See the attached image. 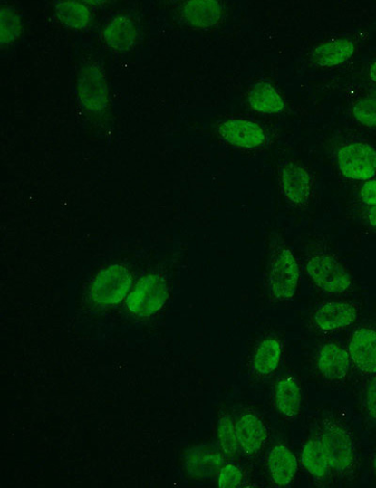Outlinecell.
I'll return each instance as SVG.
<instances>
[{
    "mask_svg": "<svg viewBox=\"0 0 376 488\" xmlns=\"http://www.w3.org/2000/svg\"><path fill=\"white\" fill-rule=\"evenodd\" d=\"M169 296L167 282L159 275L142 278L128 297L129 310L139 316L148 317L159 312Z\"/></svg>",
    "mask_w": 376,
    "mask_h": 488,
    "instance_id": "1",
    "label": "cell"
},
{
    "mask_svg": "<svg viewBox=\"0 0 376 488\" xmlns=\"http://www.w3.org/2000/svg\"><path fill=\"white\" fill-rule=\"evenodd\" d=\"M131 274L121 265L110 266L100 272L93 281L92 297L95 302L112 306L127 297L131 286Z\"/></svg>",
    "mask_w": 376,
    "mask_h": 488,
    "instance_id": "2",
    "label": "cell"
},
{
    "mask_svg": "<svg viewBox=\"0 0 376 488\" xmlns=\"http://www.w3.org/2000/svg\"><path fill=\"white\" fill-rule=\"evenodd\" d=\"M306 269L314 284L325 292H345L352 282L343 266L331 255L313 256Z\"/></svg>",
    "mask_w": 376,
    "mask_h": 488,
    "instance_id": "3",
    "label": "cell"
},
{
    "mask_svg": "<svg viewBox=\"0 0 376 488\" xmlns=\"http://www.w3.org/2000/svg\"><path fill=\"white\" fill-rule=\"evenodd\" d=\"M342 174L358 181H367L376 174V150L366 143H350L338 151Z\"/></svg>",
    "mask_w": 376,
    "mask_h": 488,
    "instance_id": "4",
    "label": "cell"
},
{
    "mask_svg": "<svg viewBox=\"0 0 376 488\" xmlns=\"http://www.w3.org/2000/svg\"><path fill=\"white\" fill-rule=\"evenodd\" d=\"M300 271L293 253L285 248L275 256L269 273L272 294L280 300H289L296 292Z\"/></svg>",
    "mask_w": 376,
    "mask_h": 488,
    "instance_id": "5",
    "label": "cell"
},
{
    "mask_svg": "<svg viewBox=\"0 0 376 488\" xmlns=\"http://www.w3.org/2000/svg\"><path fill=\"white\" fill-rule=\"evenodd\" d=\"M322 445L330 460L332 469L347 472L354 464V445L349 433L338 426H331L323 432Z\"/></svg>",
    "mask_w": 376,
    "mask_h": 488,
    "instance_id": "6",
    "label": "cell"
},
{
    "mask_svg": "<svg viewBox=\"0 0 376 488\" xmlns=\"http://www.w3.org/2000/svg\"><path fill=\"white\" fill-rule=\"evenodd\" d=\"M221 137L228 143L240 148H255L263 145L266 139L262 128L252 121L230 120L219 128Z\"/></svg>",
    "mask_w": 376,
    "mask_h": 488,
    "instance_id": "7",
    "label": "cell"
},
{
    "mask_svg": "<svg viewBox=\"0 0 376 488\" xmlns=\"http://www.w3.org/2000/svg\"><path fill=\"white\" fill-rule=\"evenodd\" d=\"M349 355L356 367L366 374L376 373V331L362 328L351 340Z\"/></svg>",
    "mask_w": 376,
    "mask_h": 488,
    "instance_id": "8",
    "label": "cell"
},
{
    "mask_svg": "<svg viewBox=\"0 0 376 488\" xmlns=\"http://www.w3.org/2000/svg\"><path fill=\"white\" fill-rule=\"evenodd\" d=\"M282 187L291 202L303 205L308 201L311 195V175L303 166L289 163L282 171Z\"/></svg>",
    "mask_w": 376,
    "mask_h": 488,
    "instance_id": "9",
    "label": "cell"
},
{
    "mask_svg": "<svg viewBox=\"0 0 376 488\" xmlns=\"http://www.w3.org/2000/svg\"><path fill=\"white\" fill-rule=\"evenodd\" d=\"M357 319L354 305L345 301H333L322 305L314 315L317 327L330 331L345 328Z\"/></svg>",
    "mask_w": 376,
    "mask_h": 488,
    "instance_id": "10",
    "label": "cell"
},
{
    "mask_svg": "<svg viewBox=\"0 0 376 488\" xmlns=\"http://www.w3.org/2000/svg\"><path fill=\"white\" fill-rule=\"evenodd\" d=\"M239 447L248 455L258 453L266 441L264 423L255 415L246 414L236 424Z\"/></svg>",
    "mask_w": 376,
    "mask_h": 488,
    "instance_id": "11",
    "label": "cell"
},
{
    "mask_svg": "<svg viewBox=\"0 0 376 488\" xmlns=\"http://www.w3.org/2000/svg\"><path fill=\"white\" fill-rule=\"evenodd\" d=\"M267 461L274 483L279 486L289 485L297 472L294 455L286 446L277 445L269 452Z\"/></svg>",
    "mask_w": 376,
    "mask_h": 488,
    "instance_id": "12",
    "label": "cell"
},
{
    "mask_svg": "<svg viewBox=\"0 0 376 488\" xmlns=\"http://www.w3.org/2000/svg\"><path fill=\"white\" fill-rule=\"evenodd\" d=\"M80 93L83 104L91 110L99 111L107 105V87L96 70L84 71L80 80Z\"/></svg>",
    "mask_w": 376,
    "mask_h": 488,
    "instance_id": "13",
    "label": "cell"
},
{
    "mask_svg": "<svg viewBox=\"0 0 376 488\" xmlns=\"http://www.w3.org/2000/svg\"><path fill=\"white\" fill-rule=\"evenodd\" d=\"M350 368V355L336 344L325 345L319 353L318 368L323 377L342 379Z\"/></svg>",
    "mask_w": 376,
    "mask_h": 488,
    "instance_id": "14",
    "label": "cell"
},
{
    "mask_svg": "<svg viewBox=\"0 0 376 488\" xmlns=\"http://www.w3.org/2000/svg\"><path fill=\"white\" fill-rule=\"evenodd\" d=\"M355 53L353 42L333 40L317 46L312 53L313 62L323 67H333L347 62Z\"/></svg>",
    "mask_w": 376,
    "mask_h": 488,
    "instance_id": "15",
    "label": "cell"
},
{
    "mask_svg": "<svg viewBox=\"0 0 376 488\" xmlns=\"http://www.w3.org/2000/svg\"><path fill=\"white\" fill-rule=\"evenodd\" d=\"M222 455L209 448H199L188 460V472L197 477L211 478L223 467Z\"/></svg>",
    "mask_w": 376,
    "mask_h": 488,
    "instance_id": "16",
    "label": "cell"
},
{
    "mask_svg": "<svg viewBox=\"0 0 376 488\" xmlns=\"http://www.w3.org/2000/svg\"><path fill=\"white\" fill-rule=\"evenodd\" d=\"M250 107L255 110L275 114L284 110V100L280 93L267 83L255 85L248 94Z\"/></svg>",
    "mask_w": 376,
    "mask_h": 488,
    "instance_id": "17",
    "label": "cell"
},
{
    "mask_svg": "<svg viewBox=\"0 0 376 488\" xmlns=\"http://www.w3.org/2000/svg\"><path fill=\"white\" fill-rule=\"evenodd\" d=\"M275 402L283 416L288 418L296 416L301 407V390L298 383L292 378H284L275 389Z\"/></svg>",
    "mask_w": 376,
    "mask_h": 488,
    "instance_id": "18",
    "label": "cell"
},
{
    "mask_svg": "<svg viewBox=\"0 0 376 488\" xmlns=\"http://www.w3.org/2000/svg\"><path fill=\"white\" fill-rule=\"evenodd\" d=\"M185 17L195 27L209 28L216 24L221 16V8L217 2H191L184 10Z\"/></svg>",
    "mask_w": 376,
    "mask_h": 488,
    "instance_id": "19",
    "label": "cell"
},
{
    "mask_svg": "<svg viewBox=\"0 0 376 488\" xmlns=\"http://www.w3.org/2000/svg\"><path fill=\"white\" fill-rule=\"evenodd\" d=\"M283 354V346L277 340L268 339L258 347L254 365L256 372L262 376L272 374L278 368Z\"/></svg>",
    "mask_w": 376,
    "mask_h": 488,
    "instance_id": "20",
    "label": "cell"
},
{
    "mask_svg": "<svg viewBox=\"0 0 376 488\" xmlns=\"http://www.w3.org/2000/svg\"><path fill=\"white\" fill-rule=\"evenodd\" d=\"M305 469L314 477L323 478L327 476L332 469L329 457L325 453L321 440L309 442L301 455Z\"/></svg>",
    "mask_w": 376,
    "mask_h": 488,
    "instance_id": "21",
    "label": "cell"
},
{
    "mask_svg": "<svg viewBox=\"0 0 376 488\" xmlns=\"http://www.w3.org/2000/svg\"><path fill=\"white\" fill-rule=\"evenodd\" d=\"M135 29L131 22L127 18H117L105 32L108 43L118 49H129L135 41Z\"/></svg>",
    "mask_w": 376,
    "mask_h": 488,
    "instance_id": "22",
    "label": "cell"
},
{
    "mask_svg": "<svg viewBox=\"0 0 376 488\" xmlns=\"http://www.w3.org/2000/svg\"><path fill=\"white\" fill-rule=\"evenodd\" d=\"M217 436L219 445L224 455L234 457L238 451L239 444L236 425L230 416H225L219 419L217 425Z\"/></svg>",
    "mask_w": 376,
    "mask_h": 488,
    "instance_id": "23",
    "label": "cell"
},
{
    "mask_svg": "<svg viewBox=\"0 0 376 488\" xmlns=\"http://www.w3.org/2000/svg\"><path fill=\"white\" fill-rule=\"evenodd\" d=\"M60 18L72 28H82L89 21L90 15L85 7L78 4H63L58 8Z\"/></svg>",
    "mask_w": 376,
    "mask_h": 488,
    "instance_id": "24",
    "label": "cell"
},
{
    "mask_svg": "<svg viewBox=\"0 0 376 488\" xmlns=\"http://www.w3.org/2000/svg\"><path fill=\"white\" fill-rule=\"evenodd\" d=\"M354 116L363 125L376 127V98L360 100L354 108Z\"/></svg>",
    "mask_w": 376,
    "mask_h": 488,
    "instance_id": "25",
    "label": "cell"
},
{
    "mask_svg": "<svg viewBox=\"0 0 376 488\" xmlns=\"http://www.w3.org/2000/svg\"><path fill=\"white\" fill-rule=\"evenodd\" d=\"M243 474L235 465L223 467L219 473L218 486L221 488H236L242 484Z\"/></svg>",
    "mask_w": 376,
    "mask_h": 488,
    "instance_id": "26",
    "label": "cell"
},
{
    "mask_svg": "<svg viewBox=\"0 0 376 488\" xmlns=\"http://www.w3.org/2000/svg\"><path fill=\"white\" fill-rule=\"evenodd\" d=\"M366 406L369 416L376 421V376L371 380L368 385Z\"/></svg>",
    "mask_w": 376,
    "mask_h": 488,
    "instance_id": "27",
    "label": "cell"
},
{
    "mask_svg": "<svg viewBox=\"0 0 376 488\" xmlns=\"http://www.w3.org/2000/svg\"><path fill=\"white\" fill-rule=\"evenodd\" d=\"M6 15L7 18L3 14V28L7 27V32L3 34V39L5 35H8V42H10L12 39H14L18 34L17 30L19 29V24H17V18H15V16L12 13L8 12Z\"/></svg>",
    "mask_w": 376,
    "mask_h": 488,
    "instance_id": "28",
    "label": "cell"
},
{
    "mask_svg": "<svg viewBox=\"0 0 376 488\" xmlns=\"http://www.w3.org/2000/svg\"><path fill=\"white\" fill-rule=\"evenodd\" d=\"M362 200L371 205V206H376V181L368 182L362 188Z\"/></svg>",
    "mask_w": 376,
    "mask_h": 488,
    "instance_id": "29",
    "label": "cell"
},
{
    "mask_svg": "<svg viewBox=\"0 0 376 488\" xmlns=\"http://www.w3.org/2000/svg\"><path fill=\"white\" fill-rule=\"evenodd\" d=\"M368 219L371 225L376 228V206L369 210Z\"/></svg>",
    "mask_w": 376,
    "mask_h": 488,
    "instance_id": "30",
    "label": "cell"
},
{
    "mask_svg": "<svg viewBox=\"0 0 376 488\" xmlns=\"http://www.w3.org/2000/svg\"><path fill=\"white\" fill-rule=\"evenodd\" d=\"M370 76L371 79L376 82V62L372 64L370 70Z\"/></svg>",
    "mask_w": 376,
    "mask_h": 488,
    "instance_id": "31",
    "label": "cell"
},
{
    "mask_svg": "<svg viewBox=\"0 0 376 488\" xmlns=\"http://www.w3.org/2000/svg\"><path fill=\"white\" fill-rule=\"evenodd\" d=\"M373 467H374V470H375V473H376V455H375V457H374V460H373Z\"/></svg>",
    "mask_w": 376,
    "mask_h": 488,
    "instance_id": "32",
    "label": "cell"
}]
</instances>
